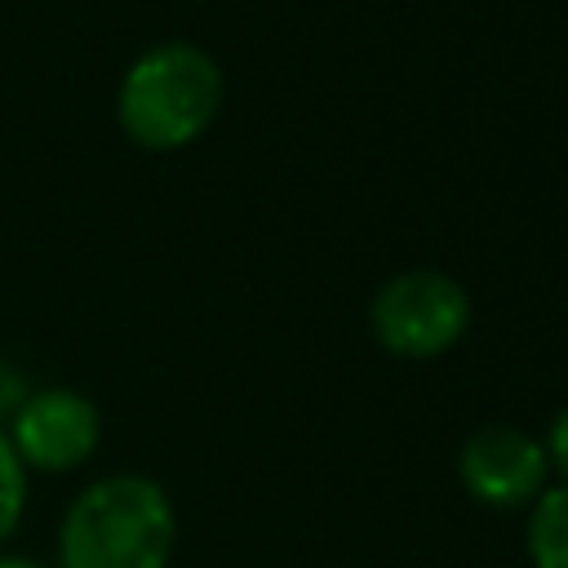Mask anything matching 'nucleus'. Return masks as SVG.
Wrapping results in <instances>:
<instances>
[{
  "mask_svg": "<svg viewBox=\"0 0 568 568\" xmlns=\"http://www.w3.org/2000/svg\"><path fill=\"white\" fill-rule=\"evenodd\" d=\"M178 519L146 475H102L75 493L58 528V568H169Z\"/></svg>",
  "mask_w": 568,
  "mask_h": 568,
  "instance_id": "nucleus-1",
  "label": "nucleus"
},
{
  "mask_svg": "<svg viewBox=\"0 0 568 568\" xmlns=\"http://www.w3.org/2000/svg\"><path fill=\"white\" fill-rule=\"evenodd\" d=\"M222 106V71L191 40H164L133 58L115 93V120L142 151L195 142Z\"/></svg>",
  "mask_w": 568,
  "mask_h": 568,
  "instance_id": "nucleus-2",
  "label": "nucleus"
},
{
  "mask_svg": "<svg viewBox=\"0 0 568 568\" xmlns=\"http://www.w3.org/2000/svg\"><path fill=\"white\" fill-rule=\"evenodd\" d=\"M368 315L386 351L430 359L462 342L470 324V297L444 271H404L377 288Z\"/></svg>",
  "mask_w": 568,
  "mask_h": 568,
  "instance_id": "nucleus-3",
  "label": "nucleus"
},
{
  "mask_svg": "<svg viewBox=\"0 0 568 568\" xmlns=\"http://www.w3.org/2000/svg\"><path fill=\"white\" fill-rule=\"evenodd\" d=\"M4 435L27 470L62 475L93 457L102 439V417L89 395L71 386H44L27 390V399L4 422Z\"/></svg>",
  "mask_w": 568,
  "mask_h": 568,
  "instance_id": "nucleus-4",
  "label": "nucleus"
},
{
  "mask_svg": "<svg viewBox=\"0 0 568 568\" xmlns=\"http://www.w3.org/2000/svg\"><path fill=\"white\" fill-rule=\"evenodd\" d=\"M546 453L541 444L519 430V426H506V422H493V426H479L466 444H462V457H457V475H462V488L493 506V510H519V506H532L546 488Z\"/></svg>",
  "mask_w": 568,
  "mask_h": 568,
  "instance_id": "nucleus-5",
  "label": "nucleus"
},
{
  "mask_svg": "<svg viewBox=\"0 0 568 568\" xmlns=\"http://www.w3.org/2000/svg\"><path fill=\"white\" fill-rule=\"evenodd\" d=\"M528 555L537 568H568V484L541 488L528 519Z\"/></svg>",
  "mask_w": 568,
  "mask_h": 568,
  "instance_id": "nucleus-6",
  "label": "nucleus"
},
{
  "mask_svg": "<svg viewBox=\"0 0 568 568\" xmlns=\"http://www.w3.org/2000/svg\"><path fill=\"white\" fill-rule=\"evenodd\" d=\"M22 510H27V466L18 462V453L0 426V546L18 532Z\"/></svg>",
  "mask_w": 568,
  "mask_h": 568,
  "instance_id": "nucleus-7",
  "label": "nucleus"
},
{
  "mask_svg": "<svg viewBox=\"0 0 568 568\" xmlns=\"http://www.w3.org/2000/svg\"><path fill=\"white\" fill-rule=\"evenodd\" d=\"M541 453H546V466H555V470L564 475V484H568V408H559V413H555V422H550V430H546Z\"/></svg>",
  "mask_w": 568,
  "mask_h": 568,
  "instance_id": "nucleus-8",
  "label": "nucleus"
},
{
  "mask_svg": "<svg viewBox=\"0 0 568 568\" xmlns=\"http://www.w3.org/2000/svg\"><path fill=\"white\" fill-rule=\"evenodd\" d=\"M27 399V386H22V377L9 368V364H0V417H9L18 404Z\"/></svg>",
  "mask_w": 568,
  "mask_h": 568,
  "instance_id": "nucleus-9",
  "label": "nucleus"
},
{
  "mask_svg": "<svg viewBox=\"0 0 568 568\" xmlns=\"http://www.w3.org/2000/svg\"><path fill=\"white\" fill-rule=\"evenodd\" d=\"M0 568H53V564L31 559V555H0Z\"/></svg>",
  "mask_w": 568,
  "mask_h": 568,
  "instance_id": "nucleus-10",
  "label": "nucleus"
}]
</instances>
